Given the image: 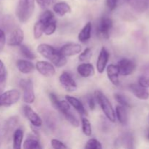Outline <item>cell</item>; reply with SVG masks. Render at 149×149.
<instances>
[{
    "label": "cell",
    "instance_id": "cell-17",
    "mask_svg": "<svg viewBox=\"0 0 149 149\" xmlns=\"http://www.w3.org/2000/svg\"><path fill=\"white\" fill-rule=\"evenodd\" d=\"M17 69L22 74H30L34 71L35 66L31 62L26 60H17L16 62Z\"/></svg>",
    "mask_w": 149,
    "mask_h": 149
},
{
    "label": "cell",
    "instance_id": "cell-9",
    "mask_svg": "<svg viewBox=\"0 0 149 149\" xmlns=\"http://www.w3.org/2000/svg\"><path fill=\"white\" fill-rule=\"evenodd\" d=\"M60 83L62 87L65 89L66 91L74 92L76 91L77 89V84L75 80L73 79L71 75L68 72H63L59 77Z\"/></svg>",
    "mask_w": 149,
    "mask_h": 149
},
{
    "label": "cell",
    "instance_id": "cell-32",
    "mask_svg": "<svg viewBox=\"0 0 149 149\" xmlns=\"http://www.w3.org/2000/svg\"><path fill=\"white\" fill-rule=\"evenodd\" d=\"M85 148L87 149H101L102 145L100 141L91 138L87 142L85 146Z\"/></svg>",
    "mask_w": 149,
    "mask_h": 149
},
{
    "label": "cell",
    "instance_id": "cell-19",
    "mask_svg": "<svg viewBox=\"0 0 149 149\" xmlns=\"http://www.w3.org/2000/svg\"><path fill=\"white\" fill-rule=\"evenodd\" d=\"M77 71L80 76L84 78L93 77L95 74V69L93 65L87 63L80 64L77 68Z\"/></svg>",
    "mask_w": 149,
    "mask_h": 149
},
{
    "label": "cell",
    "instance_id": "cell-5",
    "mask_svg": "<svg viewBox=\"0 0 149 149\" xmlns=\"http://www.w3.org/2000/svg\"><path fill=\"white\" fill-rule=\"evenodd\" d=\"M20 97V93L18 90H7L0 95V106L8 107V106H13V104L18 101Z\"/></svg>",
    "mask_w": 149,
    "mask_h": 149
},
{
    "label": "cell",
    "instance_id": "cell-27",
    "mask_svg": "<svg viewBox=\"0 0 149 149\" xmlns=\"http://www.w3.org/2000/svg\"><path fill=\"white\" fill-rule=\"evenodd\" d=\"M57 24L55 19L53 18L50 20L49 21L45 23V29H44V33L47 36H50V35L53 34L55 33V30H56Z\"/></svg>",
    "mask_w": 149,
    "mask_h": 149
},
{
    "label": "cell",
    "instance_id": "cell-12",
    "mask_svg": "<svg viewBox=\"0 0 149 149\" xmlns=\"http://www.w3.org/2000/svg\"><path fill=\"white\" fill-rule=\"evenodd\" d=\"M23 39H24L23 31L19 28H17V29H14L10 33L8 40H7V44L10 46H19L22 44Z\"/></svg>",
    "mask_w": 149,
    "mask_h": 149
},
{
    "label": "cell",
    "instance_id": "cell-7",
    "mask_svg": "<svg viewBox=\"0 0 149 149\" xmlns=\"http://www.w3.org/2000/svg\"><path fill=\"white\" fill-rule=\"evenodd\" d=\"M113 27V21L110 17L104 16L99 21L97 28V34L100 37L108 39L110 36V31Z\"/></svg>",
    "mask_w": 149,
    "mask_h": 149
},
{
    "label": "cell",
    "instance_id": "cell-37",
    "mask_svg": "<svg viewBox=\"0 0 149 149\" xmlns=\"http://www.w3.org/2000/svg\"><path fill=\"white\" fill-rule=\"evenodd\" d=\"M51 145L52 148L55 149H65L67 148V146L63 142L60 141L59 140L52 139L51 141Z\"/></svg>",
    "mask_w": 149,
    "mask_h": 149
},
{
    "label": "cell",
    "instance_id": "cell-11",
    "mask_svg": "<svg viewBox=\"0 0 149 149\" xmlns=\"http://www.w3.org/2000/svg\"><path fill=\"white\" fill-rule=\"evenodd\" d=\"M23 113L26 117L29 119L33 126L39 127L42 125V120L39 115L31 109L29 106H25L23 107Z\"/></svg>",
    "mask_w": 149,
    "mask_h": 149
},
{
    "label": "cell",
    "instance_id": "cell-16",
    "mask_svg": "<svg viewBox=\"0 0 149 149\" xmlns=\"http://www.w3.org/2000/svg\"><path fill=\"white\" fill-rule=\"evenodd\" d=\"M107 76L109 79L110 80L111 82L115 86H118L119 84V71L117 65L111 64L107 67Z\"/></svg>",
    "mask_w": 149,
    "mask_h": 149
},
{
    "label": "cell",
    "instance_id": "cell-40",
    "mask_svg": "<svg viewBox=\"0 0 149 149\" xmlns=\"http://www.w3.org/2000/svg\"><path fill=\"white\" fill-rule=\"evenodd\" d=\"M106 2L108 8L111 11H113V10H114L117 7L118 0H106Z\"/></svg>",
    "mask_w": 149,
    "mask_h": 149
},
{
    "label": "cell",
    "instance_id": "cell-10",
    "mask_svg": "<svg viewBox=\"0 0 149 149\" xmlns=\"http://www.w3.org/2000/svg\"><path fill=\"white\" fill-rule=\"evenodd\" d=\"M36 68L39 74L45 77H52L55 74V69L53 65L47 61H38L36 64Z\"/></svg>",
    "mask_w": 149,
    "mask_h": 149
},
{
    "label": "cell",
    "instance_id": "cell-28",
    "mask_svg": "<svg viewBox=\"0 0 149 149\" xmlns=\"http://www.w3.org/2000/svg\"><path fill=\"white\" fill-rule=\"evenodd\" d=\"M20 53L22 54L24 58H26V59L29 60H34L36 58V55L32 52L31 49H30V47L25 45H20Z\"/></svg>",
    "mask_w": 149,
    "mask_h": 149
},
{
    "label": "cell",
    "instance_id": "cell-34",
    "mask_svg": "<svg viewBox=\"0 0 149 149\" xmlns=\"http://www.w3.org/2000/svg\"><path fill=\"white\" fill-rule=\"evenodd\" d=\"M53 18H55L53 13L51 11H49V10H45V11L40 15L39 20L42 21L44 23H46L47 22L49 21V20H52V19Z\"/></svg>",
    "mask_w": 149,
    "mask_h": 149
},
{
    "label": "cell",
    "instance_id": "cell-31",
    "mask_svg": "<svg viewBox=\"0 0 149 149\" xmlns=\"http://www.w3.org/2000/svg\"><path fill=\"white\" fill-rule=\"evenodd\" d=\"M81 125H82L83 133L87 136H90L92 134V127L90 121L86 118H82Z\"/></svg>",
    "mask_w": 149,
    "mask_h": 149
},
{
    "label": "cell",
    "instance_id": "cell-15",
    "mask_svg": "<svg viewBox=\"0 0 149 149\" xmlns=\"http://www.w3.org/2000/svg\"><path fill=\"white\" fill-rule=\"evenodd\" d=\"M109 59V52H108V50L106 49V48L103 47H102L101 50H100L98 58H97V64H96L97 70L100 74H102V73L104 71L105 68H106V65H107Z\"/></svg>",
    "mask_w": 149,
    "mask_h": 149
},
{
    "label": "cell",
    "instance_id": "cell-24",
    "mask_svg": "<svg viewBox=\"0 0 149 149\" xmlns=\"http://www.w3.org/2000/svg\"><path fill=\"white\" fill-rule=\"evenodd\" d=\"M116 116L120 124L122 125H126L127 123V113L126 108L124 106H117L116 108Z\"/></svg>",
    "mask_w": 149,
    "mask_h": 149
},
{
    "label": "cell",
    "instance_id": "cell-26",
    "mask_svg": "<svg viewBox=\"0 0 149 149\" xmlns=\"http://www.w3.org/2000/svg\"><path fill=\"white\" fill-rule=\"evenodd\" d=\"M23 148L25 149H33V148H42L40 143L36 138H29L25 141L23 146Z\"/></svg>",
    "mask_w": 149,
    "mask_h": 149
},
{
    "label": "cell",
    "instance_id": "cell-8",
    "mask_svg": "<svg viewBox=\"0 0 149 149\" xmlns=\"http://www.w3.org/2000/svg\"><path fill=\"white\" fill-rule=\"evenodd\" d=\"M117 66L119 68V74L122 76L131 75L135 71L136 68L135 62L132 60L127 59V58H124L119 61Z\"/></svg>",
    "mask_w": 149,
    "mask_h": 149
},
{
    "label": "cell",
    "instance_id": "cell-33",
    "mask_svg": "<svg viewBox=\"0 0 149 149\" xmlns=\"http://www.w3.org/2000/svg\"><path fill=\"white\" fill-rule=\"evenodd\" d=\"M92 55H93L92 49L90 48H86L84 52L80 54V55L79 56V60L81 62H87L90 60Z\"/></svg>",
    "mask_w": 149,
    "mask_h": 149
},
{
    "label": "cell",
    "instance_id": "cell-36",
    "mask_svg": "<svg viewBox=\"0 0 149 149\" xmlns=\"http://www.w3.org/2000/svg\"><path fill=\"white\" fill-rule=\"evenodd\" d=\"M6 78H7V70H6L4 63L0 60V84L4 83Z\"/></svg>",
    "mask_w": 149,
    "mask_h": 149
},
{
    "label": "cell",
    "instance_id": "cell-30",
    "mask_svg": "<svg viewBox=\"0 0 149 149\" xmlns=\"http://www.w3.org/2000/svg\"><path fill=\"white\" fill-rule=\"evenodd\" d=\"M114 98L116 99V101L121 105V106H124L125 108H131L132 105H131L130 102L128 100L127 97L125 96L122 94H119V93H116L114 95Z\"/></svg>",
    "mask_w": 149,
    "mask_h": 149
},
{
    "label": "cell",
    "instance_id": "cell-39",
    "mask_svg": "<svg viewBox=\"0 0 149 149\" xmlns=\"http://www.w3.org/2000/svg\"><path fill=\"white\" fill-rule=\"evenodd\" d=\"M6 43V36L4 31L0 29V52L3 50Z\"/></svg>",
    "mask_w": 149,
    "mask_h": 149
},
{
    "label": "cell",
    "instance_id": "cell-23",
    "mask_svg": "<svg viewBox=\"0 0 149 149\" xmlns=\"http://www.w3.org/2000/svg\"><path fill=\"white\" fill-rule=\"evenodd\" d=\"M91 31H92V23L91 22H88L86 23L80 33L78 35L79 40L81 42H86L90 39L91 37Z\"/></svg>",
    "mask_w": 149,
    "mask_h": 149
},
{
    "label": "cell",
    "instance_id": "cell-4",
    "mask_svg": "<svg viewBox=\"0 0 149 149\" xmlns=\"http://www.w3.org/2000/svg\"><path fill=\"white\" fill-rule=\"evenodd\" d=\"M95 96L96 100L100 105L102 111L106 115L107 119L111 122H116V113L107 97L101 91H99V90L95 91Z\"/></svg>",
    "mask_w": 149,
    "mask_h": 149
},
{
    "label": "cell",
    "instance_id": "cell-42",
    "mask_svg": "<svg viewBox=\"0 0 149 149\" xmlns=\"http://www.w3.org/2000/svg\"><path fill=\"white\" fill-rule=\"evenodd\" d=\"M146 138L147 139L149 140V130L148 131V132H147V135H146Z\"/></svg>",
    "mask_w": 149,
    "mask_h": 149
},
{
    "label": "cell",
    "instance_id": "cell-18",
    "mask_svg": "<svg viewBox=\"0 0 149 149\" xmlns=\"http://www.w3.org/2000/svg\"><path fill=\"white\" fill-rule=\"evenodd\" d=\"M65 98H66V100L68 102V103H69L71 106H72V107L74 108L78 113H79L80 114L82 115V116L87 115V111L84 109L83 104L79 99H77V97H73V96L69 95L65 96Z\"/></svg>",
    "mask_w": 149,
    "mask_h": 149
},
{
    "label": "cell",
    "instance_id": "cell-3",
    "mask_svg": "<svg viewBox=\"0 0 149 149\" xmlns=\"http://www.w3.org/2000/svg\"><path fill=\"white\" fill-rule=\"evenodd\" d=\"M35 8V0H18L16 15L19 21L26 23L33 15Z\"/></svg>",
    "mask_w": 149,
    "mask_h": 149
},
{
    "label": "cell",
    "instance_id": "cell-20",
    "mask_svg": "<svg viewBox=\"0 0 149 149\" xmlns=\"http://www.w3.org/2000/svg\"><path fill=\"white\" fill-rule=\"evenodd\" d=\"M18 117L17 116H13V117L10 118L6 122L5 125L4 127V136L9 137L10 135L14 131L15 128L17 126L18 124Z\"/></svg>",
    "mask_w": 149,
    "mask_h": 149
},
{
    "label": "cell",
    "instance_id": "cell-21",
    "mask_svg": "<svg viewBox=\"0 0 149 149\" xmlns=\"http://www.w3.org/2000/svg\"><path fill=\"white\" fill-rule=\"evenodd\" d=\"M127 1L134 10L139 13H143L148 9V0H127Z\"/></svg>",
    "mask_w": 149,
    "mask_h": 149
},
{
    "label": "cell",
    "instance_id": "cell-14",
    "mask_svg": "<svg viewBox=\"0 0 149 149\" xmlns=\"http://www.w3.org/2000/svg\"><path fill=\"white\" fill-rule=\"evenodd\" d=\"M81 51V46L78 44H67L60 49L59 52L65 57H70L80 53Z\"/></svg>",
    "mask_w": 149,
    "mask_h": 149
},
{
    "label": "cell",
    "instance_id": "cell-22",
    "mask_svg": "<svg viewBox=\"0 0 149 149\" xmlns=\"http://www.w3.org/2000/svg\"><path fill=\"white\" fill-rule=\"evenodd\" d=\"M53 10L58 15L63 16L67 13H70L71 11V8L68 4L65 1L58 2L53 6Z\"/></svg>",
    "mask_w": 149,
    "mask_h": 149
},
{
    "label": "cell",
    "instance_id": "cell-13",
    "mask_svg": "<svg viewBox=\"0 0 149 149\" xmlns=\"http://www.w3.org/2000/svg\"><path fill=\"white\" fill-rule=\"evenodd\" d=\"M129 89L132 94L140 100H148L149 98V93L146 88L142 87L139 84H131L129 85Z\"/></svg>",
    "mask_w": 149,
    "mask_h": 149
},
{
    "label": "cell",
    "instance_id": "cell-2",
    "mask_svg": "<svg viewBox=\"0 0 149 149\" xmlns=\"http://www.w3.org/2000/svg\"><path fill=\"white\" fill-rule=\"evenodd\" d=\"M49 97L54 107L63 114L66 120L69 122L71 125L75 127L79 126V122L71 110L70 104L67 100H60L54 93H49Z\"/></svg>",
    "mask_w": 149,
    "mask_h": 149
},
{
    "label": "cell",
    "instance_id": "cell-35",
    "mask_svg": "<svg viewBox=\"0 0 149 149\" xmlns=\"http://www.w3.org/2000/svg\"><path fill=\"white\" fill-rule=\"evenodd\" d=\"M138 84L145 88L149 87V73L141 76L138 79Z\"/></svg>",
    "mask_w": 149,
    "mask_h": 149
},
{
    "label": "cell",
    "instance_id": "cell-38",
    "mask_svg": "<svg viewBox=\"0 0 149 149\" xmlns=\"http://www.w3.org/2000/svg\"><path fill=\"white\" fill-rule=\"evenodd\" d=\"M55 0H36V2L42 9L46 10L49 6L54 3Z\"/></svg>",
    "mask_w": 149,
    "mask_h": 149
},
{
    "label": "cell",
    "instance_id": "cell-25",
    "mask_svg": "<svg viewBox=\"0 0 149 149\" xmlns=\"http://www.w3.org/2000/svg\"><path fill=\"white\" fill-rule=\"evenodd\" d=\"M23 139V131L21 129H17L13 132V148L15 149L21 148Z\"/></svg>",
    "mask_w": 149,
    "mask_h": 149
},
{
    "label": "cell",
    "instance_id": "cell-1",
    "mask_svg": "<svg viewBox=\"0 0 149 149\" xmlns=\"http://www.w3.org/2000/svg\"><path fill=\"white\" fill-rule=\"evenodd\" d=\"M37 51L44 58L49 60L55 66L63 67L66 64L67 60L65 56L60 53L53 47L47 44H41L37 47Z\"/></svg>",
    "mask_w": 149,
    "mask_h": 149
},
{
    "label": "cell",
    "instance_id": "cell-29",
    "mask_svg": "<svg viewBox=\"0 0 149 149\" xmlns=\"http://www.w3.org/2000/svg\"><path fill=\"white\" fill-rule=\"evenodd\" d=\"M45 23L41 20H38L33 26V36L36 39H39L44 33Z\"/></svg>",
    "mask_w": 149,
    "mask_h": 149
},
{
    "label": "cell",
    "instance_id": "cell-41",
    "mask_svg": "<svg viewBox=\"0 0 149 149\" xmlns=\"http://www.w3.org/2000/svg\"><path fill=\"white\" fill-rule=\"evenodd\" d=\"M87 102H88V106L91 110H94L95 108V100L93 96H89L87 98Z\"/></svg>",
    "mask_w": 149,
    "mask_h": 149
},
{
    "label": "cell",
    "instance_id": "cell-6",
    "mask_svg": "<svg viewBox=\"0 0 149 149\" xmlns=\"http://www.w3.org/2000/svg\"><path fill=\"white\" fill-rule=\"evenodd\" d=\"M20 87L23 90V100L28 104L33 103L35 100L33 85L31 79H21L20 81Z\"/></svg>",
    "mask_w": 149,
    "mask_h": 149
}]
</instances>
